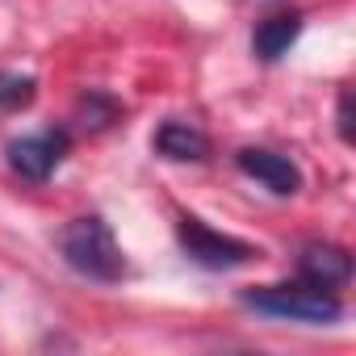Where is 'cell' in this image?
Instances as JSON below:
<instances>
[{"label": "cell", "mask_w": 356, "mask_h": 356, "mask_svg": "<svg viewBox=\"0 0 356 356\" xmlns=\"http://www.w3.org/2000/svg\"><path fill=\"white\" fill-rule=\"evenodd\" d=\"M176 239H181V248H185V256H189L193 264L214 268V273L243 268V264H252V260L260 256L252 243H243V239H235V235H222V231H210V227H206L202 218H193V214H185L181 222H176Z\"/></svg>", "instance_id": "3"}, {"label": "cell", "mask_w": 356, "mask_h": 356, "mask_svg": "<svg viewBox=\"0 0 356 356\" xmlns=\"http://www.w3.org/2000/svg\"><path fill=\"white\" fill-rule=\"evenodd\" d=\"M59 256L72 273L88 277V281H101V285H113L126 277V256L109 231L105 218L97 214H84V218H72L63 231H59Z\"/></svg>", "instance_id": "1"}, {"label": "cell", "mask_w": 356, "mask_h": 356, "mask_svg": "<svg viewBox=\"0 0 356 356\" xmlns=\"http://www.w3.org/2000/svg\"><path fill=\"white\" fill-rule=\"evenodd\" d=\"M63 155H67V134L63 130H42V134L9 143V168L17 176H26V181H47L63 163Z\"/></svg>", "instance_id": "4"}, {"label": "cell", "mask_w": 356, "mask_h": 356, "mask_svg": "<svg viewBox=\"0 0 356 356\" xmlns=\"http://www.w3.org/2000/svg\"><path fill=\"white\" fill-rule=\"evenodd\" d=\"M155 151L163 155V159H206L210 155V138L193 126V122H163L159 130H155Z\"/></svg>", "instance_id": "7"}, {"label": "cell", "mask_w": 356, "mask_h": 356, "mask_svg": "<svg viewBox=\"0 0 356 356\" xmlns=\"http://www.w3.org/2000/svg\"><path fill=\"white\" fill-rule=\"evenodd\" d=\"M298 273H302V281H310L318 289H339L352 277V256L335 243H306L298 256Z\"/></svg>", "instance_id": "6"}, {"label": "cell", "mask_w": 356, "mask_h": 356, "mask_svg": "<svg viewBox=\"0 0 356 356\" xmlns=\"http://www.w3.org/2000/svg\"><path fill=\"white\" fill-rule=\"evenodd\" d=\"M298 34H302V17H298V13H277V17H264V22L256 26L252 51H256V59L277 63V59H281V55L298 42Z\"/></svg>", "instance_id": "8"}, {"label": "cell", "mask_w": 356, "mask_h": 356, "mask_svg": "<svg viewBox=\"0 0 356 356\" xmlns=\"http://www.w3.org/2000/svg\"><path fill=\"white\" fill-rule=\"evenodd\" d=\"M239 168L252 176V181H260L268 193H277V197H293L302 189V172L293 168L289 155H277V151H264V147H243L239 151Z\"/></svg>", "instance_id": "5"}, {"label": "cell", "mask_w": 356, "mask_h": 356, "mask_svg": "<svg viewBox=\"0 0 356 356\" xmlns=\"http://www.w3.org/2000/svg\"><path fill=\"white\" fill-rule=\"evenodd\" d=\"M34 80L30 76H0V109H22L34 101Z\"/></svg>", "instance_id": "9"}, {"label": "cell", "mask_w": 356, "mask_h": 356, "mask_svg": "<svg viewBox=\"0 0 356 356\" xmlns=\"http://www.w3.org/2000/svg\"><path fill=\"white\" fill-rule=\"evenodd\" d=\"M239 302L256 314L268 318H289V323H335L343 314L335 289H318L310 281H285V285H256L243 289Z\"/></svg>", "instance_id": "2"}, {"label": "cell", "mask_w": 356, "mask_h": 356, "mask_svg": "<svg viewBox=\"0 0 356 356\" xmlns=\"http://www.w3.org/2000/svg\"><path fill=\"white\" fill-rule=\"evenodd\" d=\"M339 138L352 143V92H339Z\"/></svg>", "instance_id": "10"}]
</instances>
